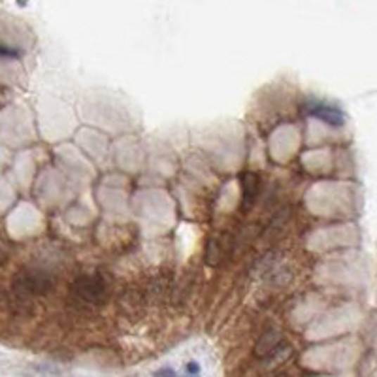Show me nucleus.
I'll return each mask as SVG.
<instances>
[{"instance_id": "obj_1", "label": "nucleus", "mask_w": 377, "mask_h": 377, "mask_svg": "<svg viewBox=\"0 0 377 377\" xmlns=\"http://www.w3.org/2000/svg\"><path fill=\"white\" fill-rule=\"evenodd\" d=\"M110 295V281L102 274H85L70 287V300L77 306H101Z\"/></svg>"}, {"instance_id": "obj_2", "label": "nucleus", "mask_w": 377, "mask_h": 377, "mask_svg": "<svg viewBox=\"0 0 377 377\" xmlns=\"http://www.w3.org/2000/svg\"><path fill=\"white\" fill-rule=\"evenodd\" d=\"M55 279L51 276V271L44 270V268H23L13 276L12 287L13 293L19 298H36V296L47 295L49 290L53 289Z\"/></svg>"}, {"instance_id": "obj_3", "label": "nucleus", "mask_w": 377, "mask_h": 377, "mask_svg": "<svg viewBox=\"0 0 377 377\" xmlns=\"http://www.w3.org/2000/svg\"><path fill=\"white\" fill-rule=\"evenodd\" d=\"M307 113L312 115V117L319 119V121H323V123L330 124V127H343L345 124V113L340 110L334 104H326V102H313V104H307L306 106Z\"/></svg>"}, {"instance_id": "obj_4", "label": "nucleus", "mask_w": 377, "mask_h": 377, "mask_svg": "<svg viewBox=\"0 0 377 377\" xmlns=\"http://www.w3.org/2000/svg\"><path fill=\"white\" fill-rule=\"evenodd\" d=\"M283 347H285V343H283L281 332L279 330H268L255 345V354L259 359H268V357H274L277 351H281Z\"/></svg>"}, {"instance_id": "obj_5", "label": "nucleus", "mask_w": 377, "mask_h": 377, "mask_svg": "<svg viewBox=\"0 0 377 377\" xmlns=\"http://www.w3.org/2000/svg\"><path fill=\"white\" fill-rule=\"evenodd\" d=\"M242 198H243V210H249V207L255 206L257 202V196H259L260 191V179L255 172H243L242 177Z\"/></svg>"}, {"instance_id": "obj_6", "label": "nucleus", "mask_w": 377, "mask_h": 377, "mask_svg": "<svg viewBox=\"0 0 377 377\" xmlns=\"http://www.w3.org/2000/svg\"><path fill=\"white\" fill-rule=\"evenodd\" d=\"M153 377H179V376H177L172 368H160V370L155 371Z\"/></svg>"}, {"instance_id": "obj_7", "label": "nucleus", "mask_w": 377, "mask_h": 377, "mask_svg": "<svg viewBox=\"0 0 377 377\" xmlns=\"http://www.w3.org/2000/svg\"><path fill=\"white\" fill-rule=\"evenodd\" d=\"M187 371H188V373H193V376H196V373L200 371V368H198V364H196V362H188Z\"/></svg>"}, {"instance_id": "obj_8", "label": "nucleus", "mask_w": 377, "mask_h": 377, "mask_svg": "<svg viewBox=\"0 0 377 377\" xmlns=\"http://www.w3.org/2000/svg\"><path fill=\"white\" fill-rule=\"evenodd\" d=\"M6 262V249L2 248V243H0V266Z\"/></svg>"}, {"instance_id": "obj_9", "label": "nucleus", "mask_w": 377, "mask_h": 377, "mask_svg": "<svg viewBox=\"0 0 377 377\" xmlns=\"http://www.w3.org/2000/svg\"><path fill=\"white\" fill-rule=\"evenodd\" d=\"M276 377H289V376H285V373H279V376H276Z\"/></svg>"}]
</instances>
